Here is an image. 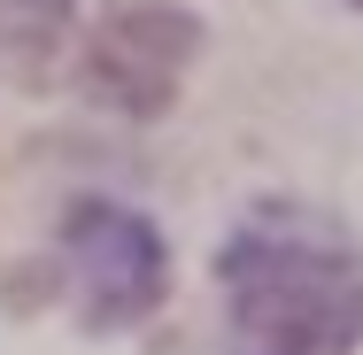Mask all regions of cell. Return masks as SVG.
<instances>
[{
  "instance_id": "cell-2",
  "label": "cell",
  "mask_w": 363,
  "mask_h": 355,
  "mask_svg": "<svg viewBox=\"0 0 363 355\" xmlns=\"http://www.w3.org/2000/svg\"><path fill=\"white\" fill-rule=\"evenodd\" d=\"M194 55H201L194 8H178V0H93L62 85H77L85 101L147 124V116H162L178 101V77H186Z\"/></svg>"
},
{
  "instance_id": "cell-1",
  "label": "cell",
  "mask_w": 363,
  "mask_h": 355,
  "mask_svg": "<svg viewBox=\"0 0 363 355\" xmlns=\"http://www.w3.org/2000/svg\"><path fill=\"white\" fill-rule=\"evenodd\" d=\"M217 286L240 355H356L363 247L301 201H255L217 247Z\"/></svg>"
},
{
  "instance_id": "cell-4",
  "label": "cell",
  "mask_w": 363,
  "mask_h": 355,
  "mask_svg": "<svg viewBox=\"0 0 363 355\" xmlns=\"http://www.w3.org/2000/svg\"><path fill=\"white\" fill-rule=\"evenodd\" d=\"M93 0H0V70L16 85H62Z\"/></svg>"
},
{
  "instance_id": "cell-3",
  "label": "cell",
  "mask_w": 363,
  "mask_h": 355,
  "mask_svg": "<svg viewBox=\"0 0 363 355\" xmlns=\"http://www.w3.org/2000/svg\"><path fill=\"white\" fill-rule=\"evenodd\" d=\"M62 263H70L77 317L93 332H132L170 293V247L124 201H77L62 216Z\"/></svg>"
},
{
  "instance_id": "cell-5",
  "label": "cell",
  "mask_w": 363,
  "mask_h": 355,
  "mask_svg": "<svg viewBox=\"0 0 363 355\" xmlns=\"http://www.w3.org/2000/svg\"><path fill=\"white\" fill-rule=\"evenodd\" d=\"M348 8H363V0H348Z\"/></svg>"
}]
</instances>
